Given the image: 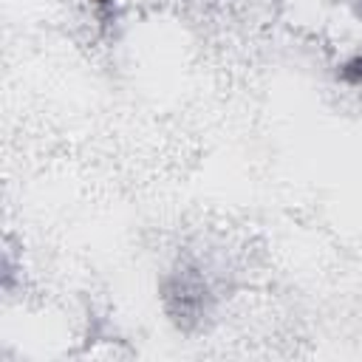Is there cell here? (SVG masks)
I'll return each instance as SVG.
<instances>
[{"instance_id":"6da1fadb","label":"cell","mask_w":362,"mask_h":362,"mask_svg":"<svg viewBox=\"0 0 362 362\" xmlns=\"http://www.w3.org/2000/svg\"><path fill=\"white\" fill-rule=\"evenodd\" d=\"M164 303L173 320L184 328L195 325L209 305V288L206 280L198 274V269H178L164 283Z\"/></svg>"},{"instance_id":"7a4b0ae2","label":"cell","mask_w":362,"mask_h":362,"mask_svg":"<svg viewBox=\"0 0 362 362\" xmlns=\"http://www.w3.org/2000/svg\"><path fill=\"white\" fill-rule=\"evenodd\" d=\"M99 6H110V3H116V0H96Z\"/></svg>"}]
</instances>
